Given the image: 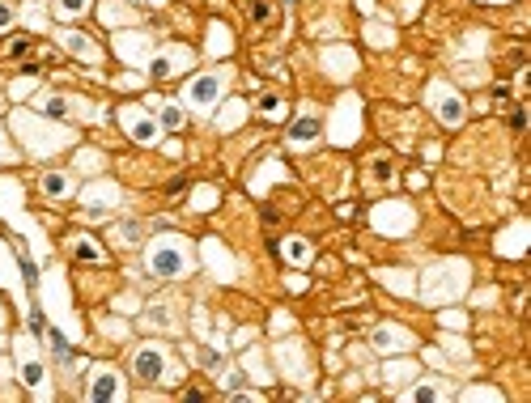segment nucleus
I'll list each match as a JSON object with an SVG mask.
<instances>
[{"mask_svg":"<svg viewBox=\"0 0 531 403\" xmlns=\"http://www.w3.org/2000/svg\"><path fill=\"white\" fill-rule=\"evenodd\" d=\"M145 263H149V272H154V276H166V281H170V276H187L191 272V250H187L183 238L162 234L154 246H149Z\"/></svg>","mask_w":531,"mask_h":403,"instance_id":"1","label":"nucleus"},{"mask_svg":"<svg viewBox=\"0 0 531 403\" xmlns=\"http://www.w3.org/2000/svg\"><path fill=\"white\" fill-rule=\"evenodd\" d=\"M221 89H225V77H221V72H200L196 81H187L183 102H191V107H200V111H209L217 98H221Z\"/></svg>","mask_w":531,"mask_h":403,"instance_id":"2","label":"nucleus"},{"mask_svg":"<svg viewBox=\"0 0 531 403\" xmlns=\"http://www.w3.org/2000/svg\"><path fill=\"white\" fill-rule=\"evenodd\" d=\"M132 373L140 378V382H162V378H166V357H162V348H140L136 361H132Z\"/></svg>","mask_w":531,"mask_h":403,"instance_id":"3","label":"nucleus"},{"mask_svg":"<svg viewBox=\"0 0 531 403\" xmlns=\"http://www.w3.org/2000/svg\"><path fill=\"white\" fill-rule=\"evenodd\" d=\"M85 395H90V399H98V403H103V399H123V382L115 378V369H94V373H90Z\"/></svg>","mask_w":531,"mask_h":403,"instance_id":"4","label":"nucleus"},{"mask_svg":"<svg viewBox=\"0 0 531 403\" xmlns=\"http://www.w3.org/2000/svg\"><path fill=\"white\" fill-rule=\"evenodd\" d=\"M119 123H123V128H128V136H132V140H140V144H154V140H158V119H149V115L123 111V115H119Z\"/></svg>","mask_w":531,"mask_h":403,"instance_id":"5","label":"nucleus"},{"mask_svg":"<svg viewBox=\"0 0 531 403\" xmlns=\"http://www.w3.org/2000/svg\"><path fill=\"white\" fill-rule=\"evenodd\" d=\"M374 348H378V352H404V348H408V331H395V327H383V331L374 336Z\"/></svg>","mask_w":531,"mask_h":403,"instance_id":"6","label":"nucleus"},{"mask_svg":"<svg viewBox=\"0 0 531 403\" xmlns=\"http://www.w3.org/2000/svg\"><path fill=\"white\" fill-rule=\"evenodd\" d=\"M191 56L187 52H162L158 60H154V77H174L179 72V64H187Z\"/></svg>","mask_w":531,"mask_h":403,"instance_id":"7","label":"nucleus"},{"mask_svg":"<svg viewBox=\"0 0 531 403\" xmlns=\"http://www.w3.org/2000/svg\"><path fill=\"white\" fill-rule=\"evenodd\" d=\"M438 115H442V123H464V102L455 94H442L438 98Z\"/></svg>","mask_w":531,"mask_h":403,"instance_id":"8","label":"nucleus"},{"mask_svg":"<svg viewBox=\"0 0 531 403\" xmlns=\"http://www.w3.org/2000/svg\"><path fill=\"white\" fill-rule=\"evenodd\" d=\"M319 136V119H302V123H293V132H289V144H311Z\"/></svg>","mask_w":531,"mask_h":403,"instance_id":"9","label":"nucleus"},{"mask_svg":"<svg viewBox=\"0 0 531 403\" xmlns=\"http://www.w3.org/2000/svg\"><path fill=\"white\" fill-rule=\"evenodd\" d=\"M72 255H77V259H90V263H103V246L90 242V238L81 234V238H72Z\"/></svg>","mask_w":531,"mask_h":403,"instance_id":"10","label":"nucleus"},{"mask_svg":"<svg viewBox=\"0 0 531 403\" xmlns=\"http://www.w3.org/2000/svg\"><path fill=\"white\" fill-rule=\"evenodd\" d=\"M81 13H90V0H56V17L72 21V17H81Z\"/></svg>","mask_w":531,"mask_h":403,"instance_id":"11","label":"nucleus"},{"mask_svg":"<svg viewBox=\"0 0 531 403\" xmlns=\"http://www.w3.org/2000/svg\"><path fill=\"white\" fill-rule=\"evenodd\" d=\"M43 191L47 195H68V179L64 174H43Z\"/></svg>","mask_w":531,"mask_h":403,"instance_id":"12","label":"nucleus"},{"mask_svg":"<svg viewBox=\"0 0 531 403\" xmlns=\"http://www.w3.org/2000/svg\"><path fill=\"white\" fill-rule=\"evenodd\" d=\"M64 39H68V47H72L77 56H85V60H98V47H94V43H85V39H77V34H64Z\"/></svg>","mask_w":531,"mask_h":403,"instance_id":"13","label":"nucleus"},{"mask_svg":"<svg viewBox=\"0 0 531 403\" xmlns=\"http://www.w3.org/2000/svg\"><path fill=\"white\" fill-rule=\"evenodd\" d=\"M285 255H289V259H298V263H306V259H311V246H306V242H298V238H289V242H285Z\"/></svg>","mask_w":531,"mask_h":403,"instance_id":"14","label":"nucleus"},{"mask_svg":"<svg viewBox=\"0 0 531 403\" xmlns=\"http://www.w3.org/2000/svg\"><path fill=\"white\" fill-rule=\"evenodd\" d=\"M408 399H417V403H434V399H442V391H438V386H417Z\"/></svg>","mask_w":531,"mask_h":403,"instance_id":"15","label":"nucleus"},{"mask_svg":"<svg viewBox=\"0 0 531 403\" xmlns=\"http://www.w3.org/2000/svg\"><path fill=\"white\" fill-rule=\"evenodd\" d=\"M39 107H43L47 115H60V119L68 115V107H64V98H43V102H39Z\"/></svg>","mask_w":531,"mask_h":403,"instance_id":"16","label":"nucleus"},{"mask_svg":"<svg viewBox=\"0 0 531 403\" xmlns=\"http://www.w3.org/2000/svg\"><path fill=\"white\" fill-rule=\"evenodd\" d=\"M162 123H166V128H183V111L179 107H166L162 111Z\"/></svg>","mask_w":531,"mask_h":403,"instance_id":"17","label":"nucleus"},{"mask_svg":"<svg viewBox=\"0 0 531 403\" xmlns=\"http://www.w3.org/2000/svg\"><path fill=\"white\" fill-rule=\"evenodd\" d=\"M260 111H264L268 119H276V115H281V98H272V94H268L264 102H260Z\"/></svg>","mask_w":531,"mask_h":403,"instance_id":"18","label":"nucleus"},{"mask_svg":"<svg viewBox=\"0 0 531 403\" xmlns=\"http://www.w3.org/2000/svg\"><path fill=\"white\" fill-rule=\"evenodd\" d=\"M251 17H256V21H268V17H272V5H268V0H256V5H251Z\"/></svg>","mask_w":531,"mask_h":403,"instance_id":"19","label":"nucleus"},{"mask_svg":"<svg viewBox=\"0 0 531 403\" xmlns=\"http://www.w3.org/2000/svg\"><path fill=\"white\" fill-rule=\"evenodd\" d=\"M387 179H391V162L378 157V162H374V183H387Z\"/></svg>","mask_w":531,"mask_h":403,"instance_id":"20","label":"nucleus"},{"mask_svg":"<svg viewBox=\"0 0 531 403\" xmlns=\"http://www.w3.org/2000/svg\"><path fill=\"white\" fill-rule=\"evenodd\" d=\"M26 382H30V386L43 382V365H39V361H26Z\"/></svg>","mask_w":531,"mask_h":403,"instance_id":"21","label":"nucleus"},{"mask_svg":"<svg viewBox=\"0 0 531 403\" xmlns=\"http://www.w3.org/2000/svg\"><path fill=\"white\" fill-rule=\"evenodd\" d=\"M52 348H56V357H60V361H68V344H64L60 336H52Z\"/></svg>","mask_w":531,"mask_h":403,"instance_id":"22","label":"nucleus"},{"mask_svg":"<svg viewBox=\"0 0 531 403\" xmlns=\"http://www.w3.org/2000/svg\"><path fill=\"white\" fill-rule=\"evenodd\" d=\"M5 26H13V9H9V5H0V30H5Z\"/></svg>","mask_w":531,"mask_h":403,"instance_id":"23","label":"nucleus"}]
</instances>
